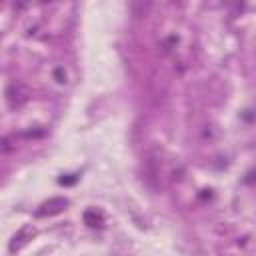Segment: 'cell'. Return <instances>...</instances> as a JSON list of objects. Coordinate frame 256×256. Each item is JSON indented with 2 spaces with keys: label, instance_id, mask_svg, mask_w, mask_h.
<instances>
[{
  "label": "cell",
  "instance_id": "1",
  "mask_svg": "<svg viewBox=\"0 0 256 256\" xmlns=\"http://www.w3.org/2000/svg\"><path fill=\"white\" fill-rule=\"evenodd\" d=\"M64 206H68V200H66V198H52V200H48V202L42 204L40 214H42V216H44V214H56V212H60Z\"/></svg>",
  "mask_w": 256,
  "mask_h": 256
},
{
  "label": "cell",
  "instance_id": "2",
  "mask_svg": "<svg viewBox=\"0 0 256 256\" xmlns=\"http://www.w3.org/2000/svg\"><path fill=\"white\" fill-rule=\"evenodd\" d=\"M84 220H86V224H90V226H102V214H100V212L88 210V212L84 214Z\"/></svg>",
  "mask_w": 256,
  "mask_h": 256
}]
</instances>
